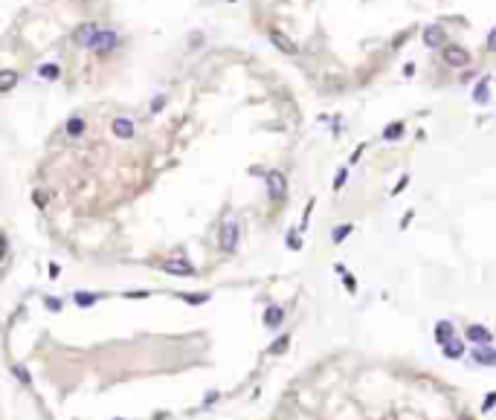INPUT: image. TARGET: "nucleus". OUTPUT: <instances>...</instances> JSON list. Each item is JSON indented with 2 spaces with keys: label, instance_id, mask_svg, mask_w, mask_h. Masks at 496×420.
Segmentation results:
<instances>
[{
  "label": "nucleus",
  "instance_id": "obj_1",
  "mask_svg": "<svg viewBox=\"0 0 496 420\" xmlns=\"http://www.w3.org/2000/svg\"><path fill=\"white\" fill-rule=\"evenodd\" d=\"M113 47H119V35L110 32V29H96V35H93V41H90V47H87V50L104 55V52H110Z\"/></svg>",
  "mask_w": 496,
  "mask_h": 420
},
{
  "label": "nucleus",
  "instance_id": "obj_2",
  "mask_svg": "<svg viewBox=\"0 0 496 420\" xmlns=\"http://www.w3.org/2000/svg\"><path fill=\"white\" fill-rule=\"evenodd\" d=\"M441 58H444L450 67H467L470 64V52L464 50V47H456V44H450L441 50Z\"/></svg>",
  "mask_w": 496,
  "mask_h": 420
},
{
  "label": "nucleus",
  "instance_id": "obj_3",
  "mask_svg": "<svg viewBox=\"0 0 496 420\" xmlns=\"http://www.w3.org/2000/svg\"><path fill=\"white\" fill-rule=\"evenodd\" d=\"M267 191H270L273 200H285V194H288V180H285L282 171H270V174H267Z\"/></svg>",
  "mask_w": 496,
  "mask_h": 420
},
{
  "label": "nucleus",
  "instance_id": "obj_4",
  "mask_svg": "<svg viewBox=\"0 0 496 420\" xmlns=\"http://www.w3.org/2000/svg\"><path fill=\"white\" fill-rule=\"evenodd\" d=\"M235 244H238V223H235V220H226L223 229H221V247L226 252H232Z\"/></svg>",
  "mask_w": 496,
  "mask_h": 420
},
{
  "label": "nucleus",
  "instance_id": "obj_5",
  "mask_svg": "<svg viewBox=\"0 0 496 420\" xmlns=\"http://www.w3.org/2000/svg\"><path fill=\"white\" fill-rule=\"evenodd\" d=\"M467 339H470L473 345H491V342H494V334H491L485 325H470V328H467Z\"/></svg>",
  "mask_w": 496,
  "mask_h": 420
},
{
  "label": "nucleus",
  "instance_id": "obj_6",
  "mask_svg": "<svg viewBox=\"0 0 496 420\" xmlns=\"http://www.w3.org/2000/svg\"><path fill=\"white\" fill-rule=\"evenodd\" d=\"M163 269H166V272H171V275H186V278H189V275H195V272H198V269L192 267L189 261H183V258H174V261H166V264H163Z\"/></svg>",
  "mask_w": 496,
  "mask_h": 420
},
{
  "label": "nucleus",
  "instance_id": "obj_7",
  "mask_svg": "<svg viewBox=\"0 0 496 420\" xmlns=\"http://www.w3.org/2000/svg\"><path fill=\"white\" fill-rule=\"evenodd\" d=\"M96 23H82L76 32H73V41L79 44V47H90V41H93V35H96Z\"/></svg>",
  "mask_w": 496,
  "mask_h": 420
},
{
  "label": "nucleus",
  "instance_id": "obj_8",
  "mask_svg": "<svg viewBox=\"0 0 496 420\" xmlns=\"http://www.w3.org/2000/svg\"><path fill=\"white\" fill-rule=\"evenodd\" d=\"M447 41V35H444V26H438V23H432V26H427L424 29V44L427 47H441Z\"/></svg>",
  "mask_w": 496,
  "mask_h": 420
},
{
  "label": "nucleus",
  "instance_id": "obj_9",
  "mask_svg": "<svg viewBox=\"0 0 496 420\" xmlns=\"http://www.w3.org/2000/svg\"><path fill=\"white\" fill-rule=\"evenodd\" d=\"M110 131L119 136V139H131V136H134V122H131V119H125V116H119V119H113Z\"/></svg>",
  "mask_w": 496,
  "mask_h": 420
},
{
  "label": "nucleus",
  "instance_id": "obj_10",
  "mask_svg": "<svg viewBox=\"0 0 496 420\" xmlns=\"http://www.w3.org/2000/svg\"><path fill=\"white\" fill-rule=\"evenodd\" d=\"M270 41H273V44H276V47H279L282 52H288V55H293V52H296V44H293L291 38H285V35L279 32V29H270Z\"/></svg>",
  "mask_w": 496,
  "mask_h": 420
},
{
  "label": "nucleus",
  "instance_id": "obj_11",
  "mask_svg": "<svg viewBox=\"0 0 496 420\" xmlns=\"http://www.w3.org/2000/svg\"><path fill=\"white\" fill-rule=\"evenodd\" d=\"M473 359H476L479 365H488V368H491V365H496V351H491L488 345H482L479 351H473Z\"/></svg>",
  "mask_w": 496,
  "mask_h": 420
},
{
  "label": "nucleus",
  "instance_id": "obj_12",
  "mask_svg": "<svg viewBox=\"0 0 496 420\" xmlns=\"http://www.w3.org/2000/svg\"><path fill=\"white\" fill-rule=\"evenodd\" d=\"M441 348H444V356H447V359H459V356L464 353V345L459 342V339H456V336H453V339H447Z\"/></svg>",
  "mask_w": 496,
  "mask_h": 420
},
{
  "label": "nucleus",
  "instance_id": "obj_13",
  "mask_svg": "<svg viewBox=\"0 0 496 420\" xmlns=\"http://www.w3.org/2000/svg\"><path fill=\"white\" fill-rule=\"evenodd\" d=\"M453 322H447V319H441L438 325H435V339H438V345H444L447 339H453Z\"/></svg>",
  "mask_w": 496,
  "mask_h": 420
},
{
  "label": "nucleus",
  "instance_id": "obj_14",
  "mask_svg": "<svg viewBox=\"0 0 496 420\" xmlns=\"http://www.w3.org/2000/svg\"><path fill=\"white\" fill-rule=\"evenodd\" d=\"M282 319H285V310H282V307H267V310H264V325H267V328H279Z\"/></svg>",
  "mask_w": 496,
  "mask_h": 420
},
{
  "label": "nucleus",
  "instance_id": "obj_15",
  "mask_svg": "<svg viewBox=\"0 0 496 420\" xmlns=\"http://www.w3.org/2000/svg\"><path fill=\"white\" fill-rule=\"evenodd\" d=\"M17 84V73L15 70H0V93H9Z\"/></svg>",
  "mask_w": 496,
  "mask_h": 420
},
{
  "label": "nucleus",
  "instance_id": "obj_16",
  "mask_svg": "<svg viewBox=\"0 0 496 420\" xmlns=\"http://www.w3.org/2000/svg\"><path fill=\"white\" fill-rule=\"evenodd\" d=\"M82 134H85V119L70 116L67 119V136H82Z\"/></svg>",
  "mask_w": 496,
  "mask_h": 420
},
{
  "label": "nucleus",
  "instance_id": "obj_17",
  "mask_svg": "<svg viewBox=\"0 0 496 420\" xmlns=\"http://www.w3.org/2000/svg\"><path fill=\"white\" fill-rule=\"evenodd\" d=\"M351 232H354V223H342V226H337V229L331 232V241H334V244H342Z\"/></svg>",
  "mask_w": 496,
  "mask_h": 420
},
{
  "label": "nucleus",
  "instance_id": "obj_18",
  "mask_svg": "<svg viewBox=\"0 0 496 420\" xmlns=\"http://www.w3.org/2000/svg\"><path fill=\"white\" fill-rule=\"evenodd\" d=\"M400 136H403V122H392V125L383 131V139H389V142L400 139Z\"/></svg>",
  "mask_w": 496,
  "mask_h": 420
},
{
  "label": "nucleus",
  "instance_id": "obj_19",
  "mask_svg": "<svg viewBox=\"0 0 496 420\" xmlns=\"http://www.w3.org/2000/svg\"><path fill=\"white\" fill-rule=\"evenodd\" d=\"M73 299H76V304H79V307H90V304L99 302V296H96V293H76Z\"/></svg>",
  "mask_w": 496,
  "mask_h": 420
},
{
  "label": "nucleus",
  "instance_id": "obj_20",
  "mask_svg": "<svg viewBox=\"0 0 496 420\" xmlns=\"http://www.w3.org/2000/svg\"><path fill=\"white\" fill-rule=\"evenodd\" d=\"M288 345H291V336L285 334V336H279L273 345L267 348V353H282V351H288Z\"/></svg>",
  "mask_w": 496,
  "mask_h": 420
},
{
  "label": "nucleus",
  "instance_id": "obj_21",
  "mask_svg": "<svg viewBox=\"0 0 496 420\" xmlns=\"http://www.w3.org/2000/svg\"><path fill=\"white\" fill-rule=\"evenodd\" d=\"M473 99L479 101V104H488V79H482L479 87H476V96Z\"/></svg>",
  "mask_w": 496,
  "mask_h": 420
},
{
  "label": "nucleus",
  "instance_id": "obj_22",
  "mask_svg": "<svg viewBox=\"0 0 496 420\" xmlns=\"http://www.w3.org/2000/svg\"><path fill=\"white\" fill-rule=\"evenodd\" d=\"M12 374H15L20 383H29V371L23 368V365H12Z\"/></svg>",
  "mask_w": 496,
  "mask_h": 420
},
{
  "label": "nucleus",
  "instance_id": "obj_23",
  "mask_svg": "<svg viewBox=\"0 0 496 420\" xmlns=\"http://www.w3.org/2000/svg\"><path fill=\"white\" fill-rule=\"evenodd\" d=\"M41 76H44V79H55V76H58V67H55V64H44V67H41Z\"/></svg>",
  "mask_w": 496,
  "mask_h": 420
},
{
  "label": "nucleus",
  "instance_id": "obj_24",
  "mask_svg": "<svg viewBox=\"0 0 496 420\" xmlns=\"http://www.w3.org/2000/svg\"><path fill=\"white\" fill-rule=\"evenodd\" d=\"M494 403H496V394L491 391V394L485 397V403H482V412H491V409H494Z\"/></svg>",
  "mask_w": 496,
  "mask_h": 420
},
{
  "label": "nucleus",
  "instance_id": "obj_25",
  "mask_svg": "<svg viewBox=\"0 0 496 420\" xmlns=\"http://www.w3.org/2000/svg\"><path fill=\"white\" fill-rule=\"evenodd\" d=\"M183 299H186L189 304H203L209 296H206V293H200V296H183Z\"/></svg>",
  "mask_w": 496,
  "mask_h": 420
},
{
  "label": "nucleus",
  "instance_id": "obj_26",
  "mask_svg": "<svg viewBox=\"0 0 496 420\" xmlns=\"http://www.w3.org/2000/svg\"><path fill=\"white\" fill-rule=\"evenodd\" d=\"M406 183H409V177H400V183L395 185V191H392V194H400V191L406 188Z\"/></svg>",
  "mask_w": 496,
  "mask_h": 420
},
{
  "label": "nucleus",
  "instance_id": "obj_27",
  "mask_svg": "<svg viewBox=\"0 0 496 420\" xmlns=\"http://www.w3.org/2000/svg\"><path fill=\"white\" fill-rule=\"evenodd\" d=\"M44 304H47V307H50V310H61V302H58V299H47V302H44Z\"/></svg>",
  "mask_w": 496,
  "mask_h": 420
},
{
  "label": "nucleus",
  "instance_id": "obj_28",
  "mask_svg": "<svg viewBox=\"0 0 496 420\" xmlns=\"http://www.w3.org/2000/svg\"><path fill=\"white\" fill-rule=\"evenodd\" d=\"M342 183H345V168H342L340 174H337V180H334V188H340Z\"/></svg>",
  "mask_w": 496,
  "mask_h": 420
},
{
  "label": "nucleus",
  "instance_id": "obj_29",
  "mask_svg": "<svg viewBox=\"0 0 496 420\" xmlns=\"http://www.w3.org/2000/svg\"><path fill=\"white\" fill-rule=\"evenodd\" d=\"M288 241H291V250H299V247H302V241H299V235H291Z\"/></svg>",
  "mask_w": 496,
  "mask_h": 420
},
{
  "label": "nucleus",
  "instance_id": "obj_30",
  "mask_svg": "<svg viewBox=\"0 0 496 420\" xmlns=\"http://www.w3.org/2000/svg\"><path fill=\"white\" fill-rule=\"evenodd\" d=\"M35 200H38V206H47V194H44V191H38V194H35Z\"/></svg>",
  "mask_w": 496,
  "mask_h": 420
},
{
  "label": "nucleus",
  "instance_id": "obj_31",
  "mask_svg": "<svg viewBox=\"0 0 496 420\" xmlns=\"http://www.w3.org/2000/svg\"><path fill=\"white\" fill-rule=\"evenodd\" d=\"M342 275H345V287H348V290H354V278H351L348 272H342Z\"/></svg>",
  "mask_w": 496,
  "mask_h": 420
},
{
  "label": "nucleus",
  "instance_id": "obj_32",
  "mask_svg": "<svg viewBox=\"0 0 496 420\" xmlns=\"http://www.w3.org/2000/svg\"><path fill=\"white\" fill-rule=\"evenodd\" d=\"M0 258H3V235H0Z\"/></svg>",
  "mask_w": 496,
  "mask_h": 420
},
{
  "label": "nucleus",
  "instance_id": "obj_33",
  "mask_svg": "<svg viewBox=\"0 0 496 420\" xmlns=\"http://www.w3.org/2000/svg\"><path fill=\"white\" fill-rule=\"evenodd\" d=\"M116 420H122V418H116Z\"/></svg>",
  "mask_w": 496,
  "mask_h": 420
},
{
  "label": "nucleus",
  "instance_id": "obj_34",
  "mask_svg": "<svg viewBox=\"0 0 496 420\" xmlns=\"http://www.w3.org/2000/svg\"><path fill=\"white\" fill-rule=\"evenodd\" d=\"M462 420H467V418H462Z\"/></svg>",
  "mask_w": 496,
  "mask_h": 420
}]
</instances>
